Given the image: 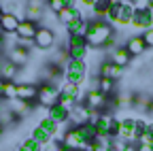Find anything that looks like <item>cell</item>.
<instances>
[{
  "label": "cell",
  "mask_w": 153,
  "mask_h": 151,
  "mask_svg": "<svg viewBox=\"0 0 153 151\" xmlns=\"http://www.w3.org/2000/svg\"><path fill=\"white\" fill-rule=\"evenodd\" d=\"M87 45L89 47H108L115 41V32L113 26L106 24L104 19H91L87 28Z\"/></svg>",
  "instance_id": "1"
},
{
  "label": "cell",
  "mask_w": 153,
  "mask_h": 151,
  "mask_svg": "<svg viewBox=\"0 0 153 151\" xmlns=\"http://www.w3.org/2000/svg\"><path fill=\"white\" fill-rule=\"evenodd\" d=\"M57 100H60V89H57L55 85H51V83H43V85H38V96H36L38 106H43V109H51L53 104H57Z\"/></svg>",
  "instance_id": "2"
},
{
  "label": "cell",
  "mask_w": 153,
  "mask_h": 151,
  "mask_svg": "<svg viewBox=\"0 0 153 151\" xmlns=\"http://www.w3.org/2000/svg\"><path fill=\"white\" fill-rule=\"evenodd\" d=\"M85 74H87V64L85 62H68L64 66V81L68 83H76L81 85V81H85Z\"/></svg>",
  "instance_id": "3"
},
{
  "label": "cell",
  "mask_w": 153,
  "mask_h": 151,
  "mask_svg": "<svg viewBox=\"0 0 153 151\" xmlns=\"http://www.w3.org/2000/svg\"><path fill=\"white\" fill-rule=\"evenodd\" d=\"M85 104H87L94 113H106V109L111 106V100H108V96L100 94L98 89H89L87 96H85Z\"/></svg>",
  "instance_id": "4"
},
{
  "label": "cell",
  "mask_w": 153,
  "mask_h": 151,
  "mask_svg": "<svg viewBox=\"0 0 153 151\" xmlns=\"http://www.w3.org/2000/svg\"><path fill=\"white\" fill-rule=\"evenodd\" d=\"M94 115V111L85 104V102H79L72 111H70V115H68V121H72L74 123V128L76 126H83V123H89V117Z\"/></svg>",
  "instance_id": "5"
},
{
  "label": "cell",
  "mask_w": 153,
  "mask_h": 151,
  "mask_svg": "<svg viewBox=\"0 0 153 151\" xmlns=\"http://www.w3.org/2000/svg\"><path fill=\"white\" fill-rule=\"evenodd\" d=\"M38 22H32V19H22L19 22V26H17V39L19 41H34V36H36V32H38Z\"/></svg>",
  "instance_id": "6"
},
{
  "label": "cell",
  "mask_w": 153,
  "mask_h": 151,
  "mask_svg": "<svg viewBox=\"0 0 153 151\" xmlns=\"http://www.w3.org/2000/svg\"><path fill=\"white\" fill-rule=\"evenodd\" d=\"M34 45H36L38 49H51V47L55 45V32H53L51 28L41 26V28H38V32H36V36H34Z\"/></svg>",
  "instance_id": "7"
},
{
  "label": "cell",
  "mask_w": 153,
  "mask_h": 151,
  "mask_svg": "<svg viewBox=\"0 0 153 151\" xmlns=\"http://www.w3.org/2000/svg\"><path fill=\"white\" fill-rule=\"evenodd\" d=\"M38 96V85L34 83H17V98L26 102H36Z\"/></svg>",
  "instance_id": "8"
},
{
  "label": "cell",
  "mask_w": 153,
  "mask_h": 151,
  "mask_svg": "<svg viewBox=\"0 0 153 151\" xmlns=\"http://www.w3.org/2000/svg\"><path fill=\"white\" fill-rule=\"evenodd\" d=\"M83 141H81V136L76 134V130L72 128V130H68L66 134L62 136V147H66L68 151H81L83 149Z\"/></svg>",
  "instance_id": "9"
},
{
  "label": "cell",
  "mask_w": 153,
  "mask_h": 151,
  "mask_svg": "<svg viewBox=\"0 0 153 151\" xmlns=\"http://www.w3.org/2000/svg\"><path fill=\"white\" fill-rule=\"evenodd\" d=\"M28 60H30V51H28V47H11L9 49V62H13L15 66H24V64H28Z\"/></svg>",
  "instance_id": "10"
},
{
  "label": "cell",
  "mask_w": 153,
  "mask_h": 151,
  "mask_svg": "<svg viewBox=\"0 0 153 151\" xmlns=\"http://www.w3.org/2000/svg\"><path fill=\"white\" fill-rule=\"evenodd\" d=\"M134 7L132 2H128V0H121V9H119V19H117V26H132L134 22Z\"/></svg>",
  "instance_id": "11"
},
{
  "label": "cell",
  "mask_w": 153,
  "mask_h": 151,
  "mask_svg": "<svg viewBox=\"0 0 153 151\" xmlns=\"http://www.w3.org/2000/svg\"><path fill=\"white\" fill-rule=\"evenodd\" d=\"M68 115H70V113L60 104V102H57V104H53L51 109H47V117L55 123V126H60V123H64V121H68Z\"/></svg>",
  "instance_id": "12"
},
{
  "label": "cell",
  "mask_w": 153,
  "mask_h": 151,
  "mask_svg": "<svg viewBox=\"0 0 153 151\" xmlns=\"http://www.w3.org/2000/svg\"><path fill=\"white\" fill-rule=\"evenodd\" d=\"M132 26L136 30H143V32L149 30V28H153V24H151V9L149 11H136V13H134Z\"/></svg>",
  "instance_id": "13"
},
{
  "label": "cell",
  "mask_w": 153,
  "mask_h": 151,
  "mask_svg": "<svg viewBox=\"0 0 153 151\" xmlns=\"http://www.w3.org/2000/svg\"><path fill=\"white\" fill-rule=\"evenodd\" d=\"M60 96L70 98V100H74V102H81V85L64 81V83H62V87H60Z\"/></svg>",
  "instance_id": "14"
},
{
  "label": "cell",
  "mask_w": 153,
  "mask_h": 151,
  "mask_svg": "<svg viewBox=\"0 0 153 151\" xmlns=\"http://www.w3.org/2000/svg\"><path fill=\"white\" fill-rule=\"evenodd\" d=\"M126 49H128V53L132 58H136V55H143L147 51V45L143 41V36H132V39H128V43H126Z\"/></svg>",
  "instance_id": "15"
},
{
  "label": "cell",
  "mask_w": 153,
  "mask_h": 151,
  "mask_svg": "<svg viewBox=\"0 0 153 151\" xmlns=\"http://www.w3.org/2000/svg\"><path fill=\"white\" fill-rule=\"evenodd\" d=\"M130 60H132V55L128 53L126 47H117V49H113V51H111V62H113L115 66L126 68V66L130 64Z\"/></svg>",
  "instance_id": "16"
},
{
  "label": "cell",
  "mask_w": 153,
  "mask_h": 151,
  "mask_svg": "<svg viewBox=\"0 0 153 151\" xmlns=\"http://www.w3.org/2000/svg\"><path fill=\"white\" fill-rule=\"evenodd\" d=\"M19 22H22V19H19L17 15H13V13H4V17L0 19V30L7 32V34H15Z\"/></svg>",
  "instance_id": "17"
},
{
  "label": "cell",
  "mask_w": 153,
  "mask_h": 151,
  "mask_svg": "<svg viewBox=\"0 0 153 151\" xmlns=\"http://www.w3.org/2000/svg\"><path fill=\"white\" fill-rule=\"evenodd\" d=\"M76 17H83V13L79 11V7H66V9H62L60 13H57V22L64 24V26H68L70 22L76 19Z\"/></svg>",
  "instance_id": "18"
},
{
  "label": "cell",
  "mask_w": 153,
  "mask_h": 151,
  "mask_svg": "<svg viewBox=\"0 0 153 151\" xmlns=\"http://www.w3.org/2000/svg\"><path fill=\"white\" fill-rule=\"evenodd\" d=\"M17 74H19V66H15L13 62L7 60V62L0 64V79L2 81H15Z\"/></svg>",
  "instance_id": "19"
},
{
  "label": "cell",
  "mask_w": 153,
  "mask_h": 151,
  "mask_svg": "<svg viewBox=\"0 0 153 151\" xmlns=\"http://www.w3.org/2000/svg\"><path fill=\"white\" fill-rule=\"evenodd\" d=\"M113 2H115V0H96L94 7H91V11H94V15H96V19H104L106 13H108V9L113 7Z\"/></svg>",
  "instance_id": "20"
},
{
  "label": "cell",
  "mask_w": 153,
  "mask_h": 151,
  "mask_svg": "<svg viewBox=\"0 0 153 151\" xmlns=\"http://www.w3.org/2000/svg\"><path fill=\"white\" fill-rule=\"evenodd\" d=\"M68 51V58L72 62H85L87 53H89V45H83V47H66Z\"/></svg>",
  "instance_id": "21"
},
{
  "label": "cell",
  "mask_w": 153,
  "mask_h": 151,
  "mask_svg": "<svg viewBox=\"0 0 153 151\" xmlns=\"http://www.w3.org/2000/svg\"><path fill=\"white\" fill-rule=\"evenodd\" d=\"M111 143H113L111 136H100V134H96V138H94L89 145H91V151H111Z\"/></svg>",
  "instance_id": "22"
},
{
  "label": "cell",
  "mask_w": 153,
  "mask_h": 151,
  "mask_svg": "<svg viewBox=\"0 0 153 151\" xmlns=\"http://www.w3.org/2000/svg\"><path fill=\"white\" fill-rule=\"evenodd\" d=\"M74 130H76V134L81 136V141H83V143H91V141L96 138V130H94V126H91V123L76 126Z\"/></svg>",
  "instance_id": "23"
},
{
  "label": "cell",
  "mask_w": 153,
  "mask_h": 151,
  "mask_svg": "<svg viewBox=\"0 0 153 151\" xmlns=\"http://www.w3.org/2000/svg\"><path fill=\"white\" fill-rule=\"evenodd\" d=\"M119 9H121V0H115L113 7L108 9L106 17H104V22L111 24V26H117V19H119Z\"/></svg>",
  "instance_id": "24"
},
{
  "label": "cell",
  "mask_w": 153,
  "mask_h": 151,
  "mask_svg": "<svg viewBox=\"0 0 153 151\" xmlns=\"http://www.w3.org/2000/svg\"><path fill=\"white\" fill-rule=\"evenodd\" d=\"M98 89L100 94H104V96H111V94L115 91V81L113 79H104V77H98Z\"/></svg>",
  "instance_id": "25"
},
{
  "label": "cell",
  "mask_w": 153,
  "mask_h": 151,
  "mask_svg": "<svg viewBox=\"0 0 153 151\" xmlns=\"http://www.w3.org/2000/svg\"><path fill=\"white\" fill-rule=\"evenodd\" d=\"M2 98H7L9 102L11 100H17V83L15 81H4V94Z\"/></svg>",
  "instance_id": "26"
},
{
  "label": "cell",
  "mask_w": 153,
  "mask_h": 151,
  "mask_svg": "<svg viewBox=\"0 0 153 151\" xmlns=\"http://www.w3.org/2000/svg\"><path fill=\"white\" fill-rule=\"evenodd\" d=\"M30 104L32 102H26V100H11V109H13V113H28L30 111Z\"/></svg>",
  "instance_id": "27"
},
{
  "label": "cell",
  "mask_w": 153,
  "mask_h": 151,
  "mask_svg": "<svg viewBox=\"0 0 153 151\" xmlns=\"http://www.w3.org/2000/svg\"><path fill=\"white\" fill-rule=\"evenodd\" d=\"M17 151H43V149H41V145H38L34 138H28V141H24L22 145H19Z\"/></svg>",
  "instance_id": "28"
},
{
  "label": "cell",
  "mask_w": 153,
  "mask_h": 151,
  "mask_svg": "<svg viewBox=\"0 0 153 151\" xmlns=\"http://www.w3.org/2000/svg\"><path fill=\"white\" fill-rule=\"evenodd\" d=\"M83 45H87L85 36H79V34H70L68 36V47H83Z\"/></svg>",
  "instance_id": "29"
},
{
  "label": "cell",
  "mask_w": 153,
  "mask_h": 151,
  "mask_svg": "<svg viewBox=\"0 0 153 151\" xmlns=\"http://www.w3.org/2000/svg\"><path fill=\"white\" fill-rule=\"evenodd\" d=\"M111 72H113V62H111V60H104V62L100 64V77L111 79Z\"/></svg>",
  "instance_id": "30"
},
{
  "label": "cell",
  "mask_w": 153,
  "mask_h": 151,
  "mask_svg": "<svg viewBox=\"0 0 153 151\" xmlns=\"http://www.w3.org/2000/svg\"><path fill=\"white\" fill-rule=\"evenodd\" d=\"M126 147H128V143L121 141V138H117V136H115L113 143H111V151H126Z\"/></svg>",
  "instance_id": "31"
},
{
  "label": "cell",
  "mask_w": 153,
  "mask_h": 151,
  "mask_svg": "<svg viewBox=\"0 0 153 151\" xmlns=\"http://www.w3.org/2000/svg\"><path fill=\"white\" fill-rule=\"evenodd\" d=\"M49 9H51V13H60L62 9H66V4H64V0H51L49 2Z\"/></svg>",
  "instance_id": "32"
},
{
  "label": "cell",
  "mask_w": 153,
  "mask_h": 151,
  "mask_svg": "<svg viewBox=\"0 0 153 151\" xmlns=\"http://www.w3.org/2000/svg\"><path fill=\"white\" fill-rule=\"evenodd\" d=\"M140 36H143V41H145V45H147V47H153V28L145 30Z\"/></svg>",
  "instance_id": "33"
},
{
  "label": "cell",
  "mask_w": 153,
  "mask_h": 151,
  "mask_svg": "<svg viewBox=\"0 0 153 151\" xmlns=\"http://www.w3.org/2000/svg\"><path fill=\"white\" fill-rule=\"evenodd\" d=\"M136 145H153V136L149 134V132H143V134L138 136Z\"/></svg>",
  "instance_id": "34"
},
{
  "label": "cell",
  "mask_w": 153,
  "mask_h": 151,
  "mask_svg": "<svg viewBox=\"0 0 153 151\" xmlns=\"http://www.w3.org/2000/svg\"><path fill=\"white\" fill-rule=\"evenodd\" d=\"M121 77H123V68H121V66H115V64H113V72H111V79H113V81H117V79H121Z\"/></svg>",
  "instance_id": "35"
},
{
  "label": "cell",
  "mask_w": 153,
  "mask_h": 151,
  "mask_svg": "<svg viewBox=\"0 0 153 151\" xmlns=\"http://www.w3.org/2000/svg\"><path fill=\"white\" fill-rule=\"evenodd\" d=\"M45 4V0H28V7H32V9H41Z\"/></svg>",
  "instance_id": "36"
},
{
  "label": "cell",
  "mask_w": 153,
  "mask_h": 151,
  "mask_svg": "<svg viewBox=\"0 0 153 151\" xmlns=\"http://www.w3.org/2000/svg\"><path fill=\"white\" fill-rule=\"evenodd\" d=\"M136 151H153V145H136Z\"/></svg>",
  "instance_id": "37"
},
{
  "label": "cell",
  "mask_w": 153,
  "mask_h": 151,
  "mask_svg": "<svg viewBox=\"0 0 153 151\" xmlns=\"http://www.w3.org/2000/svg\"><path fill=\"white\" fill-rule=\"evenodd\" d=\"M145 132H149V134L153 136V121H147V128H145Z\"/></svg>",
  "instance_id": "38"
},
{
  "label": "cell",
  "mask_w": 153,
  "mask_h": 151,
  "mask_svg": "<svg viewBox=\"0 0 153 151\" xmlns=\"http://www.w3.org/2000/svg\"><path fill=\"white\" fill-rule=\"evenodd\" d=\"M79 2H81V4H85V7H94L96 0H79Z\"/></svg>",
  "instance_id": "39"
},
{
  "label": "cell",
  "mask_w": 153,
  "mask_h": 151,
  "mask_svg": "<svg viewBox=\"0 0 153 151\" xmlns=\"http://www.w3.org/2000/svg\"><path fill=\"white\" fill-rule=\"evenodd\" d=\"M66 7H76V0H64Z\"/></svg>",
  "instance_id": "40"
},
{
  "label": "cell",
  "mask_w": 153,
  "mask_h": 151,
  "mask_svg": "<svg viewBox=\"0 0 153 151\" xmlns=\"http://www.w3.org/2000/svg\"><path fill=\"white\" fill-rule=\"evenodd\" d=\"M2 94H4V81L0 79V98H2Z\"/></svg>",
  "instance_id": "41"
},
{
  "label": "cell",
  "mask_w": 153,
  "mask_h": 151,
  "mask_svg": "<svg viewBox=\"0 0 153 151\" xmlns=\"http://www.w3.org/2000/svg\"><path fill=\"white\" fill-rule=\"evenodd\" d=\"M2 51H4V39L0 36V53H2Z\"/></svg>",
  "instance_id": "42"
},
{
  "label": "cell",
  "mask_w": 153,
  "mask_h": 151,
  "mask_svg": "<svg viewBox=\"0 0 153 151\" xmlns=\"http://www.w3.org/2000/svg\"><path fill=\"white\" fill-rule=\"evenodd\" d=\"M126 151H136V145H128V147H126Z\"/></svg>",
  "instance_id": "43"
},
{
  "label": "cell",
  "mask_w": 153,
  "mask_h": 151,
  "mask_svg": "<svg viewBox=\"0 0 153 151\" xmlns=\"http://www.w3.org/2000/svg\"><path fill=\"white\" fill-rule=\"evenodd\" d=\"M55 151H68V149H66V147H62V143H60V147H57Z\"/></svg>",
  "instance_id": "44"
},
{
  "label": "cell",
  "mask_w": 153,
  "mask_h": 151,
  "mask_svg": "<svg viewBox=\"0 0 153 151\" xmlns=\"http://www.w3.org/2000/svg\"><path fill=\"white\" fill-rule=\"evenodd\" d=\"M2 17H4V11H2V9H0V19H2Z\"/></svg>",
  "instance_id": "45"
},
{
  "label": "cell",
  "mask_w": 153,
  "mask_h": 151,
  "mask_svg": "<svg viewBox=\"0 0 153 151\" xmlns=\"http://www.w3.org/2000/svg\"><path fill=\"white\" fill-rule=\"evenodd\" d=\"M149 113H151V115H153V104H151V106H149Z\"/></svg>",
  "instance_id": "46"
},
{
  "label": "cell",
  "mask_w": 153,
  "mask_h": 151,
  "mask_svg": "<svg viewBox=\"0 0 153 151\" xmlns=\"http://www.w3.org/2000/svg\"><path fill=\"white\" fill-rule=\"evenodd\" d=\"M151 24H153V9H151Z\"/></svg>",
  "instance_id": "47"
},
{
  "label": "cell",
  "mask_w": 153,
  "mask_h": 151,
  "mask_svg": "<svg viewBox=\"0 0 153 151\" xmlns=\"http://www.w3.org/2000/svg\"><path fill=\"white\" fill-rule=\"evenodd\" d=\"M45 2H47V4H49V2H51V0H45Z\"/></svg>",
  "instance_id": "48"
},
{
  "label": "cell",
  "mask_w": 153,
  "mask_h": 151,
  "mask_svg": "<svg viewBox=\"0 0 153 151\" xmlns=\"http://www.w3.org/2000/svg\"><path fill=\"white\" fill-rule=\"evenodd\" d=\"M149 2H151V7H153V0H149Z\"/></svg>",
  "instance_id": "49"
}]
</instances>
